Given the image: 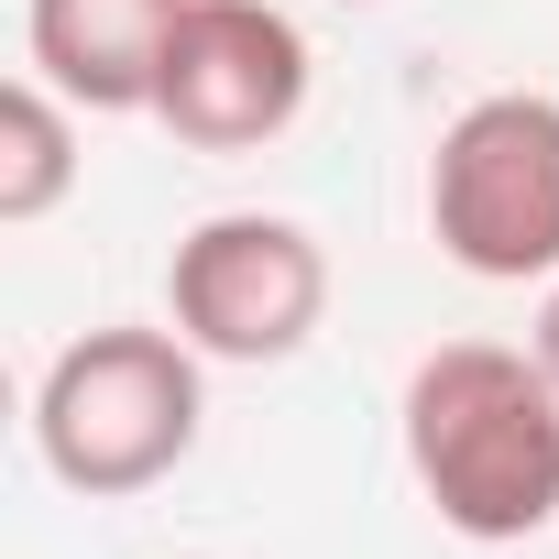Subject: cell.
<instances>
[{"label":"cell","instance_id":"obj_6","mask_svg":"<svg viewBox=\"0 0 559 559\" xmlns=\"http://www.w3.org/2000/svg\"><path fill=\"white\" fill-rule=\"evenodd\" d=\"M187 0H23V56L78 110H154V67Z\"/></svg>","mask_w":559,"mask_h":559},{"label":"cell","instance_id":"obj_2","mask_svg":"<svg viewBox=\"0 0 559 559\" xmlns=\"http://www.w3.org/2000/svg\"><path fill=\"white\" fill-rule=\"evenodd\" d=\"M198 341L187 330H78L45 384H34V450L67 493L88 504H132L154 493L187 450H198V417H209V384H198Z\"/></svg>","mask_w":559,"mask_h":559},{"label":"cell","instance_id":"obj_1","mask_svg":"<svg viewBox=\"0 0 559 559\" xmlns=\"http://www.w3.org/2000/svg\"><path fill=\"white\" fill-rule=\"evenodd\" d=\"M406 472L439 526L515 548L559 526V384L515 341H439L406 373Z\"/></svg>","mask_w":559,"mask_h":559},{"label":"cell","instance_id":"obj_8","mask_svg":"<svg viewBox=\"0 0 559 559\" xmlns=\"http://www.w3.org/2000/svg\"><path fill=\"white\" fill-rule=\"evenodd\" d=\"M526 352L548 362V384H559V286H548V308H537V330H526Z\"/></svg>","mask_w":559,"mask_h":559},{"label":"cell","instance_id":"obj_5","mask_svg":"<svg viewBox=\"0 0 559 559\" xmlns=\"http://www.w3.org/2000/svg\"><path fill=\"white\" fill-rule=\"evenodd\" d=\"M308 34L274 0H187V23L154 67V121L187 154H263L308 110Z\"/></svg>","mask_w":559,"mask_h":559},{"label":"cell","instance_id":"obj_4","mask_svg":"<svg viewBox=\"0 0 559 559\" xmlns=\"http://www.w3.org/2000/svg\"><path fill=\"white\" fill-rule=\"evenodd\" d=\"M165 319L209 362H297L319 341V319H330V252H319L308 219L219 209L165 263Z\"/></svg>","mask_w":559,"mask_h":559},{"label":"cell","instance_id":"obj_9","mask_svg":"<svg viewBox=\"0 0 559 559\" xmlns=\"http://www.w3.org/2000/svg\"><path fill=\"white\" fill-rule=\"evenodd\" d=\"M352 12H362V0H352Z\"/></svg>","mask_w":559,"mask_h":559},{"label":"cell","instance_id":"obj_7","mask_svg":"<svg viewBox=\"0 0 559 559\" xmlns=\"http://www.w3.org/2000/svg\"><path fill=\"white\" fill-rule=\"evenodd\" d=\"M67 187H78V99H56L23 67L12 88H0V219L34 230V219L67 209Z\"/></svg>","mask_w":559,"mask_h":559},{"label":"cell","instance_id":"obj_3","mask_svg":"<svg viewBox=\"0 0 559 559\" xmlns=\"http://www.w3.org/2000/svg\"><path fill=\"white\" fill-rule=\"evenodd\" d=\"M428 230L461 274L526 286L559 274V99L548 88H493L472 99L439 154H428Z\"/></svg>","mask_w":559,"mask_h":559}]
</instances>
